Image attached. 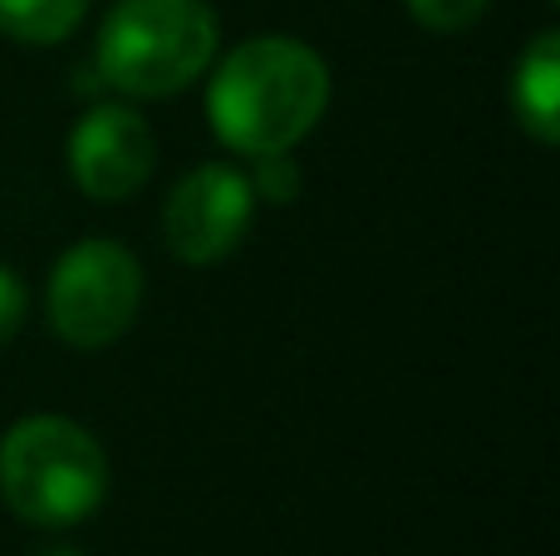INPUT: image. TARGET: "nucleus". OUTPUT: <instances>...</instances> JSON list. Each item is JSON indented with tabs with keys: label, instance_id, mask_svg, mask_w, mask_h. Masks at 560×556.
I'll return each mask as SVG.
<instances>
[{
	"label": "nucleus",
	"instance_id": "423d86ee",
	"mask_svg": "<svg viewBox=\"0 0 560 556\" xmlns=\"http://www.w3.org/2000/svg\"><path fill=\"white\" fill-rule=\"evenodd\" d=\"M158 163V138L128 104H98L69 134V173L94 202H124L148 183Z\"/></svg>",
	"mask_w": 560,
	"mask_h": 556
},
{
	"label": "nucleus",
	"instance_id": "1a4fd4ad",
	"mask_svg": "<svg viewBox=\"0 0 560 556\" xmlns=\"http://www.w3.org/2000/svg\"><path fill=\"white\" fill-rule=\"evenodd\" d=\"M252 183V193L261 197V202H276V207H285V202H295L300 197V167L290 163V153H261L256 158V173L246 177Z\"/></svg>",
	"mask_w": 560,
	"mask_h": 556
},
{
	"label": "nucleus",
	"instance_id": "0eeeda50",
	"mask_svg": "<svg viewBox=\"0 0 560 556\" xmlns=\"http://www.w3.org/2000/svg\"><path fill=\"white\" fill-rule=\"evenodd\" d=\"M512 114L536 143L551 148L560 138V35L546 30V35L532 39L522 59H516L512 74Z\"/></svg>",
	"mask_w": 560,
	"mask_h": 556
},
{
	"label": "nucleus",
	"instance_id": "20e7f679",
	"mask_svg": "<svg viewBox=\"0 0 560 556\" xmlns=\"http://www.w3.org/2000/svg\"><path fill=\"white\" fill-rule=\"evenodd\" d=\"M143 301V266L108 236L74 242L49 276V325L79 350H104L133 325Z\"/></svg>",
	"mask_w": 560,
	"mask_h": 556
},
{
	"label": "nucleus",
	"instance_id": "39448f33",
	"mask_svg": "<svg viewBox=\"0 0 560 556\" xmlns=\"http://www.w3.org/2000/svg\"><path fill=\"white\" fill-rule=\"evenodd\" d=\"M252 217H256V193L246 183V173L222 163H202L177 177L173 197L163 207V236L173 246V256L207 266L232 256L246 242Z\"/></svg>",
	"mask_w": 560,
	"mask_h": 556
},
{
	"label": "nucleus",
	"instance_id": "9d476101",
	"mask_svg": "<svg viewBox=\"0 0 560 556\" xmlns=\"http://www.w3.org/2000/svg\"><path fill=\"white\" fill-rule=\"evenodd\" d=\"M492 0H408V15L428 30H443V35H457V30L477 25L487 15Z\"/></svg>",
	"mask_w": 560,
	"mask_h": 556
},
{
	"label": "nucleus",
	"instance_id": "f257e3e1",
	"mask_svg": "<svg viewBox=\"0 0 560 556\" xmlns=\"http://www.w3.org/2000/svg\"><path fill=\"white\" fill-rule=\"evenodd\" d=\"M329 108V69L290 35L236 45L207 89L212 128L232 153H290Z\"/></svg>",
	"mask_w": 560,
	"mask_h": 556
},
{
	"label": "nucleus",
	"instance_id": "6e6552de",
	"mask_svg": "<svg viewBox=\"0 0 560 556\" xmlns=\"http://www.w3.org/2000/svg\"><path fill=\"white\" fill-rule=\"evenodd\" d=\"M89 0H0V35L20 45H59L79 30Z\"/></svg>",
	"mask_w": 560,
	"mask_h": 556
},
{
	"label": "nucleus",
	"instance_id": "f03ea898",
	"mask_svg": "<svg viewBox=\"0 0 560 556\" xmlns=\"http://www.w3.org/2000/svg\"><path fill=\"white\" fill-rule=\"evenodd\" d=\"M108 493V459L89 429L59 414H30L0 439V498L30 528H74Z\"/></svg>",
	"mask_w": 560,
	"mask_h": 556
},
{
	"label": "nucleus",
	"instance_id": "7ed1b4c3",
	"mask_svg": "<svg viewBox=\"0 0 560 556\" xmlns=\"http://www.w3.org/2000/svg\"><path fill=\"white\" fill-rule=\"evenodd\" d=\"M217 35L207 0H118L98 30V74L133 99H167L212 65Z\"/></svg>",
	"mask_w": 560,
	"mask_h": 556
},
{
	"label": "nucleus",
	"instance_id": "9b49d317",
	"mask_svg": "<svg viewBox=\"0 0 560 556\" xmlns=\"http://www.w3.org/2000/svg\"><path fill=\"white\" fill-rule=\"evenodd\" d=\"M20 325H25V286L10 266H0V345L15 340Z\"/></svg>",
	"mask_w": 560,
	"mask_h": 556
},
{
	"label": "nucleus",
	"instance_id": "f8f14e48",
	"mask_svg": "<svg viewBox=\"0 0 560 556\" xmlns=\"http://www.w3.org/2000/svg\"><path fill=\"white\" fill-rule=\"evenodd\" d=\"M35 556H79V552H69V547H49V552H35Z\"/></svg>",
	"mask_w": 560,
	"mask_h": 556
}]
</instances>
